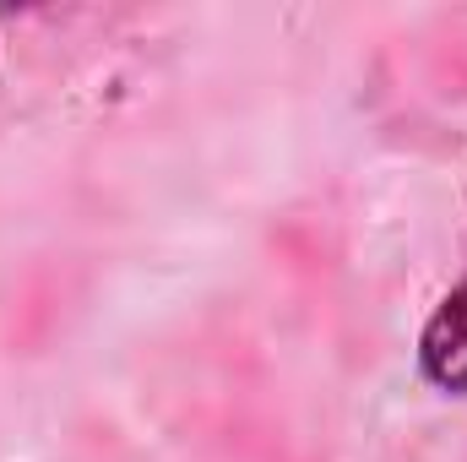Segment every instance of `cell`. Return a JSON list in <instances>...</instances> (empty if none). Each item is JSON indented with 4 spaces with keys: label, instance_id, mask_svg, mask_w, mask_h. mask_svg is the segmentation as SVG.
Instances as JSON below:
<instances>
[{
    "label": "cell",
    "instance_id": "6da1fadb",
    "mask_svg": "<svg viewBox=\"0 0 467 462\" xmlns=\"http://www.w3.org/2000/svg\"><path fill=\"white\" fill-rule=\"evenodd\" d=\"M419 364H424V375L441 392H451V397L467 392V278L441 299V310L430 316V327L419 338Z\"/></svg>",
    "mask_w": 467,
    "mask_h": 462
}]
</instances>
